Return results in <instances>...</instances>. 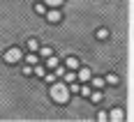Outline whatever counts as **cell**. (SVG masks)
Wrapping results in <instances>:
<instances>
[{
  "mask_svg": "<svg viewBox=\"0 0 134 122\" xmlns=\"http://www.w3.org/2000/svg\"><path fill=\"white\" fill-rule=\"evenodd\" d=\"M49 95H51V99H53L55 104H67L69 101V97H72V92H69V88H67L65 83H60L58 78H55L53 83H51V88H49Z\"/></svg>",
  "mask_w": 134,
  "mask_h": 122,
  "instance_id": "1",
  "label": "cell"
},
{
  "mask_svg": "<svg viewBox=\"0 0 134 122\" xmlns=\"http://www.w3.org/2000/svg\"><path fill=\"white\" fill-rule=\"evenodd\" d=\"M2 58H5V62H7V65H16V62H21L23 53H21V48H19V46H12V48H7V51L2 53Z\"/></svg>",
  "mask_w": 134,
  "mask_h": 122,
  "instance_id": "2",
  "label": "cell"
},
{
  "mask_svg": "<svg viewBox=\"0 0 134 122\" xmlns=\"http://www.w3.org/2000/svg\"><path fill=\"white\" fill-rule=\"evenodd\" d=\"M46 21H49V23H60V21H63L60 7H49V9H46Z\"/></svg>",
  "mask_w": 134,
  "mask_h": 122,
  "instance_id": "3",
  "label": "cell"
},
{
  "mask_svg": "<svg viewBox=\"0 0 134 122\" xmlns=\"http://www.w3.org/2000/svg\"><path fill=\"white\" fill-rule=\"evenodd\" d=\"M90 76H93V71H90L88 67H79V69H76V81L88 83V81H90Z\"/></svg>",
  "mask_w": 134,
  "mask_h": 122,
  "instance_id": "4",
  "label": "cell"
},
{
  "mask_svg": "<svg viewBox=\"0 0 134 122\" xmlns=\"http://www.w3.org/2000/svg\"><path fill=\"white\" fill-rule=\"evenodd\" d=\"M107 118L113 120V122H122L125 120V113H122V108H111V113H109Z\"/></svg>",
  "mask_w": 134,
  "mask_h": 122,
  "instance_id": "5",
  "label": "cell"
},
{
  "mask_svg": "<svg viewBox=\"0 0 134 122\" xmlns=\"http://www.w3.org/2000/svg\"><path fill=\"white\" fill-rule=\"evenodd\" d=\"M65 67H67V69H74V71H76V69L81 67V65H79V58H74V55H69V58L65 60Z\"/></svg>",
  "mask_w": 134,
  "mask_h": 122,
  "instance_id": "6",
  "label": "cell"
},
{
  "mask_svg": "<svg viewBox=\"0 0 134 122\" xmlns=\"http://www.w3.org/2000/svg\"><path fill=\"white\" fill-rule=\"evenodd\" d=\"M58 65H60V60H58V58H55L53 53H51L49 58H46V69H55Z\"/></svg>",
  "mask_w": 134,
  "mask_h": 122,
  "instance_id": "7",
  "label": "cell"
},
{
  "mask_svg": "<svg viewBox=\"0 0 134 122\" xmlns=\"http://www.w3.org/2000/svg\"><path fill=\"white\" fill-rule=\"evenodd\" d=\"M26 62L30 65V67H32V65H37V62H40V55L35 53V51H30V53L26 55Z\"/></svg>",
  "mask_w": 134,
  "mask_h": 122,
  "instance_id": "8",
  "label": "cell"
},
{
  "mask_svg": "<svg viewBox=\"0 0 134 122\" xmlns=\"http://www.w3.org/2000/svg\"><path fill=\"white\" fill-rule=\"evenodd\" d=\"M32 74H35V76H44V74H46V67H44V65H40V62H37V65H32Z\"/></svg>",
  "mask_w": 134,
  "mask_h": 122,
  "instance_id": "9",
  "label": "cell"
},
{
  "mask_svg": "<svg viewBox=\"0 0 134 122\" xmlns=\"http://www.w3.org/2000/svg\"><path fill=\"white\" fill-rule=\"evenodd\" d=\"M93 92V85H88V83H83V85H79V95L81 97H88Z\"/></svg>",
  "mask_w": 134,
  "mask_h": 122,
  "instance_id": "10",
  "label": "cell"
},
{
  "mask_svg": "<svg viewBox=\"0 0 134 122\" xmlns=\"http://www.w3.org/2000/svg\"><path fill=\"white\" fill-rule=\"evenodd\" d=\"M88 99H90V101H93V104H99V101H102V99H104V95H102V92H90V95H88Z\"/></svg>",
  "mask_w": 134,
  "mask_h": 122,
  "instance_id": "11",
  "label": "cell"
},
{
  "mask_svg": "<svg viewBox=\"0 0 134 122\" xmlns=\"http://www.w3.org/2000/svg\"><path fill=\"white\" fill-rule=\"evenodd\" d=\"M63 78H65V83L76 81V71H74V69H69V71H65V74H63Z\"/></svg>",
  "mask_w": 134,
  "mask_h": 122,
  "instance_id": "12",
  "label": "cell"
},
{
  "mask_svg": "<svg viewBox=\"0 0 134 122\" xmlns=\"http://www.w3.org/2000/svg\"><path fill=\"white\" fill-rule=\"evenodd\" d=\"M90 85H93V88H97V90H99V88H104V78H95V76H90Z\"/></svg>",
  "mask_w": 134,
  "mask_h": 122,
  "instance_id": "13",
  "label": "cell"
},
{
  "mask_svg": "<svg viewBox=\"0 0 134 122\" xmlns=\"http://www.w3.org/2000/svg\"><path fill=\"white\" fill-rule=\"evenodd\" d=\"M51 53H53V48H49V46H42L40 48V58H49Z\"/></svg>",
  "mask_w": 134,
  "mask_h": 122,
  "instance_id": "14",
  "label": "cell"
},
{
  "mask_svg": "<svg viewBox=\"0 0 134 122\" xmlns=\"http://www.w3.org/2000/svg\"><path fill=\"white\" fill-rule=\"evenodd\" d=\"M63 2H65V0H44V5H46V7H60Z\"/></svg>",
  "mask_w": 134,
  "mask_h": 122,
  "instance_id": "15",
  "label": "cell"
},
{
  "mask_svg": "<svg viewBox=\"0 0 134 122\" xmlns=\"http://www.w3.org/2000/svg\"><path fill=\"white\" fill-rule=\"evenodd\" d=\"M40 48V41L37 39H28V51H37Z\"/></svg>",
  "mask_w": 134,
  "mask_h": 122,
  "instance_id": "16",
  "label": "cell"
},
{
  "mask_svg": "<svg viewBox=\"0 0 134 122\" xmlns=\"http://www.w3.org/2000/svg\"><path fill=\"white\" fill-rule=\"evenodd\" d=\"M120 81V78H118V76H116V74H109L107 78H104V83H111V85H116V83Z\"/></svg>",
  "mask_w": 134,
  "mask_h": 122,
  "instance_id": "17",
  "label": "cell"
},
{
  "mask_svg": "<svg viewBox=\"0 0 134 122\" xmlns=\"http://www.w3.org/2000/svg\"><path fill=\"white\" fill-rule=\"evenodd\" d=\"M109 37V30L107 28H99V30H97V39H107Z\"/></svg>",
  "mask_w": 134,
  "mask_h": 122,
  "instance_id": "18",
  "label": "cell"
},
{
  "mask_svg": "<svg viewBox=\"0 0 134 122\" xmlns=\"http://www.w3.org/2000/svg\"><path fill=\"white\" fill-rule=\"evenodd\" d=\"M35 12L37 14H46V5H44V2H37V5H35Z\"/></svg>",
  "mask_w": 134,
  "mask_h": 122,
  "instance_id": "19",
  "label": "cell"
},
{
  "mask_svg": "<svg viewBox=\"0 0 134 122\" xmlns=\"http://www.w3.org/2000/svg\"><path fill=\"white\" fill-rule=\"evenodd\" d=\"M42 78H44V81H46V83H49V85H51V83H53L55 78H58V76H55V74H44Z\"/></svg>",
  "mask_w": 134,
  "mask_h": 122,
  "instance_id": "20",
  "label": "cell"
},
{
  "mask_svg": "<svg viewBox=\"0 0 134 122\" xmlns=\"http://www.w3.org/2000/svg\"><path fill=\"white\" fill-rule=\"evenodd\" d=\"M23 74H26V76H32V67H30V65H26V67H23Z\"/></svg>",
  "mask_w": 134,
  "mask_h": 122,
  "instance_id": "21",
  "label": "cell"
}]
</instances>
